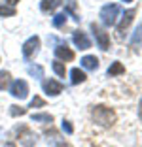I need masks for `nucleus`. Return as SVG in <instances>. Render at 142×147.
Segmentation results:
<instances>
[{
    "mask_svg": "<svg viewBox=\"0 0 142 147\" xmlns=\"http://www.w3.org/2000/svg\"><path fill=\"white\" fill-rule=\"evenodd\" d=\"M32 121L34 123H51L53 115H49V113H32Z\"/></svg>",
    "mask_w": 142,
    "mask_h": 147,
    "instance_id": "nucleus-16",
    "label": "nucleus"
},
{
    "mask_svg": "<svg viewBox=\"0 0 142 147\" xmlns=\"http://www.w3.org/2000/svg\"><path fill=\"white\" fill-rule=\"evenodd\" d=\"M72 42L76 43V47H80V49H89V47H91L89 38H87V36L83 34L82 30H76V32L72 34Z\"/></svg>",
    "mask_w": 142,
    "mask_h": 147,
    "instance_id": "nucleus-9",
    "label": "nucleus"
},
{
    "mask_svg": "<svg viewBox=\"0 0 142 147\" xmlns=\"http://www.w3.org/2000/svg\"><path fill=\"white\" fill-rule=\"evenodd\" d=\"M91 32H93L95 40L99 43V47L102 49V51H108V47H110V36H108L97 23H91Z\"/></svg>",
    "mask_w": 142,
    "mask_h": 147,
    "instance_id": "nucleus-3",
    "label": "nucleus"
},
{
    "mask_svg": "<svg viewBox=\"0 0 142 147\" xmlns=\"http://www.w3.org/2000/svg\"><path fill=\"white\" fill-rule=\"evenodd\" d=\"M134 15H137V9H127V11L123 13V19H121V23L117 25V38H123V32L127 30V26L131 25Z\"/></svg>",
    "mask_w": 142,
    "mask_h": 147,
    "instance_id": "nucleus-8",
    "label": "nucleus"
},
{
    "mask_svg": "<svg viewBox=\"0 0 142 147\" xmlns=\"http://www.w3.org/2000/svg\"><path fill=\"white\" fill-rule=\"evenodd\" d=\"M131 47L133 49H140L142 47V25L134 30L133 38H131Z\"/></svg>",
    "mask_w": 142,
    "mask_h": 147,
    "instance_id": "nucleus-14",
    "label": "nucleus"
},
{
    "mask_svg": "<svg viewBox=\"0 0 142 147\" xmlns=\"http://www.w3.org/2000/svg\"><path fill=\"white\" fill-rule=\"evenodd\" d=\"M125 72V66L121 62H114L110 68H108V76H119V74Z\"/></svg>",
    "mask_w": 142,
    "mask_h": 147,
    "instance_id": "nucleus-17",
    "label": "nucleus"
},
{
    "mask_svg": "<svg viewBox=\"0 0 142 147\" xmlns=\"http://www.w3.org/2000/svg\"><path fill=\"white\" fill-rule=\"evenodd\" d=\"M42 89L47 96H57V94L63 92V85H61L59 81H55V79H46V81L42 83Z\"/></svg>",
    "mask_w": 142,
    "mask_h": 147,
    "instance_id": "nucleus-7",
    "label": "nucleus"
},
{
    "mask_svg": "<svg viewBox=\"0 0 142 147\" xmlns=\"http://www.w3.org/2000/svg\"><path fill=\"white\" fill-rule=\"evenodd\" d=\"M65 13H70L74 21H80V15L76 13V2L74 0H66L65 2Z\"/></svg>",
    "mask_w": 142,
    "mask_h": 147,
    "instance_id": "nucleus-15",
    "label": "nucleus"
},
{
    "mask_svg": "<svg viewBox=\"0 0 142 147\" xmlns=\"http://www.w3.org/2000/svg\"><path fill=\"white\" fill-rule=\"evenodd\" d=\"M40 49V38L38 36H30L25 43H23V57L25 59H32Z\"/></svg>",
    "mask_w": 142,
    "mask_h": 147,
    "instance_id": "nucleus-6",
    "label": "nucleus"
},
{
    "mask_svg": "<svg viewBox=\"0 0 142 147\" xmlns=\"http://www.w3.org/2000/svg\"><path fill=\"white\" fill-rule=\"evenodd\" d=\"M53 72L59 76V78H65V74H66V68H65V64L61 61H55L53 62Z\"/></svg>",
    "mask_w": 142,
    "mask_h": 147,
    "instance_id": "nucleus-22",
    "label": "nucleus"
},
{
    "mask_svg": "<svg viewBox=\"0 0 142 147\" xmlns=\"http://www.w3.org/2000/svg\"><path fill=\"white\" fill-rule=\"evenodd\" d=\"M55 147H72V145H70V143H66V142H61L59 145H55Z\"/></svg>",
    "mask_w": 142,
    "mask_h": 147,
    "instance_id": "nucleus-26",
    "label": "nucleus"
},
{
    "mask_svg": "<svg viewBox=\"0 0 142 147\" xmlns=\"http://www.w3.org/2000/svg\"><path fill=\"white\" fill-rule=\"evenodd\" d=\"M91 117H93V121L97 123V125L104 126V128H110L117 119L116 111H114L112 108H108V106H93Z\"/></svg>",
    "mask_w": 142,
    "mask_h": 147,
    "instance_id": "nucleus-1",
    "label": "nucleus"
},
{
    "mask_svg": "<svg viewBox=\"0 0 142 147\" xmlns=\"http://www.w3.org/2000/svg\"><path fill=\"white\" fill-rule=\"evenodd\" d=\"M10 113H12V117H21L27 113V108H19V106H10Z\"/></svg>",
    "mask_w": 142,
    "mask_h": 147,
    "instance_id": "nucleus-23",
    "label": "nucleus"
},
{
    "mask_svg": "<svg viewBox=\"0 0 142 147\" xmlns=\"http://www.w3.org/2000/svg\"><path fill=\"white\" fill-rule=\"evenodd\" d=\"M61 4H63L61 0H42V2H40V9H42L44 13H47V11H53L55 8H59Z\"/></svg>",
    "mask_w": 142,
    "mask_h": 147,
    "instance_id": "nucleus-12",
    "label": "nucleus"
},
{
    "mask_svg": "<svg viewBox=\"0 0 142 147\" xmlns=\"http://www.w3.org/2000/svg\"><path fill=\"white\" fill-rule=\"evenodd\" d=\"M15 15V8L13 6L0 4V17H13Z\"/></svg>",
    "mask_w": 142,
    "mask_h": 147,
    "instance_id": "nucleus-18",
    "label": "nucleus"
},
{
    "mask_svg": "<svg viewBox=\"0 0 142 147\" xmlns=\"http://www.w3.org/2000/svg\"><path fill=\"white\" fill-rule=\"evenodd\" d=\"M65 25H66V13H57L53 17V26L55 28H63Z\"/></svg>",
    "mask_w": 142,
    "mask_h": 147,
    "instance_id": "nucleus-19",
    "label": "nucleus"
},
{
    "mask_svg": "<svg viewBox=\"0 0 142 147\" xmlns=\"http://www.w3.org/2000/svg\"><path fill=\"white\" fill-rule=\"evenodd\" d=\"M138 115H140V119H142V100H140V106H138Z\"/></svg>",
    "mask_w": 142,
    "mask_h": 147,
    "instance_id": "nucleus-28",
    "label": "nucleus"
},
{
    "mask_svg": "<svg viewBox=\"0 0 142 147\" xmlns=\"http://www.w3.org/2000/svg\"><path fill=\"white\" fill-rule=\"evenodd\" d=\"M4 2H8L10 6H15V4H17V2H19V0H4Z\"/></svg>",
    "mask_w": 142,
    "mask_h": 147,
    "instance_id": "nucleus-27",
    "label": "nucleus"
},
{
    "mask_svg": "<svg viewBox=\"0 0 142 147\" xmlns=\"http://www.w3.org/2000/svg\"><path fill=\"white\" fill-rule=\"evenodd\" d=\"M82 66L85 70H91V72H95V70L99 68V59L97 57H93V55H85L82 59Z\"/></svg>",
    "mask_w": 142,
    "mask_h": 147,
    "instance_id": "nucleus-11",
    "label": "nucleus"
},
{
    "mask_svg": "<svg viewBox=\"0 0 142 147\" xmlns=\"http://www.w3.org/2000/svg\"><path fill=\"white\" fill-rule=\"evenodd\" d=\"M10 78H12L10 72H0V91H4V89L10 87V81H12Z\"/></svg>",
    "mask_w": 142,
    "mask_h": 147,
    "instance_id": "nucleus-20",
    "label": "nucleus"
},
{
    "mask_svg": "<svg viewBox=\"0 0 142 147\" xmlns=\"http://www.w3.org/2000/svg\"><path fill=\"white\" fill-rule=\"evenodd\" d=\"M27 70H29V74H30V76H34V78H44V68L38 66V64H30Z\"/></svg>",
    "mask_w": 142,
    "mask_h": 147,
    "instance_id": "nucleus-21",
    "label": "nucleus"
},
{
    "mask_svg": "<svg viewBox=\"0 0 142 147\" xmlns=\"http://www.w3.org/2000/svg\"><path fill=\"white\" fill-rule=\"evenodd\" d=\"M42 106H46V100L40 98V96H34L32 102H30V108H42Z\"/></svg>",
    "mask_w": 142,
    "mask_h": 147,
    "instance_id": "nucleus-24",
    "label": "nucleus"
},
{
    "mask_svg": "<svg viewBox=\"0 0 142 147\" xmlns=\"http://www.w3.org/2000/svg\"><path fill=\"white\" fill-rule=\"evenodd\" d=\"M70 81H72V85H80V83L85 81V74L80 68H72L70 70Z\"/></svg>",
    "mask_w": 142,
    "mask_h": 147,
    "instance_id": "nucleus-13",
    "label": "nucleus"
},
{
    "mask_svg": "<svg viewBox=\"0 0 142 147\" xmlns=\"http://www.w3.org/2000/svg\"><path fill=\"white\" fill-rule=\"evenodd\" d=\"M10 92H12L13 98L25 100L27 96H29V85H27L25 79H15V81L10 85Z\"/></svg>",
    "mask_w": 142,
    "mask_h": 147,
    "instance_id": "nucleus-5",
    "label": "nucleus"
},
{
    "mask_svg": "<svg viewBox=\"0 0 142 147\" xmlns=\"http://www.w3.org/2000/svg\"><path fill=\"white\" fill-rule=\"evenodd\" d=\"M63 130H65L66 134H72L74 132V126L70 125V121H63Z\"/></svg>",
    "mask_w": 142,
    "mask_h": 147,
    "instance_id": "nucleus-25",
    "label": "nucleus"
},
{
    "mask_svg": "<svg viewBox=\"0 0 142 147\" xmlns=\"http://www.w3.org/2000/svg\"><path fill=\"white\" fill-rule=\"evenodd\" d=\"M55 55L59 61H74V51L66 47V43H61L55 47Z\"/></svg>",
    "mask_w": 142,
    "mask_h": 147,
    "instance_id": "nucleus-10",
    "label": "nucleus"
},
{
    "mask_svg": "<svg viewBox=\"0 0 142 147\" xmlns=\"http://www.w3.org/2000/svg\"><path fill=\"white\" fill-rule=\"evenodd\" d=\"M15 132H17V142H19V143H23L25 147H34V143H36V136L30 132L29 126L21 125L19 128H15Z\"/></svg>",
    "mask_w": 142,
    "mask_h": 147,
    "instance_id": "nucleus-4",
    "label": "nucleus"
},
{
    "mask_svg": "<svg viewBox=\"0 0 142 147\" xmlns=\"http://www.w3.org/2000/svg\"><path fill=\"white\" fill-rule=\"evenodd\" d=\"M121 2H133V0H121Z\"/></svg>",
    "mask_w": 142,
    "mask_h": 147,
    "instance_id": "nucleus-29",
    "label": "nucleus"
},
{
    "mask_svg": "<svg viewBox=\"0 0 142 147\" xmlns=\"http://www.w3.org/2000/svg\"><path fill=\"white\" fill-rule=\"evenodd\" d=\"M117 15H119V6L117 4H106L100 9V21H102L104 26H114Z\"/></svg>",
    "mask_w": 142,
    "mask_h": 147,
    "instance_id": "nucleus-2",
    "label": "nucleus"
}]
</instances>
